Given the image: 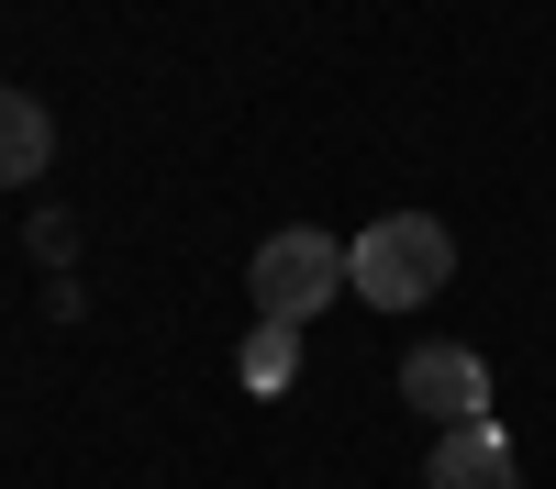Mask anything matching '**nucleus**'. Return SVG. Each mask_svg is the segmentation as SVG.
Here are the masks:
<instances>
[{"label": "nucleus", "mask_w": 556, "mask_h": 489, "mask_svg": "<svg viewBox=\"0 0 556 489\" xmlns=\"http://www.w3.org/2000/svg\"><path fill=\"white\" fill-rule=\"evenodd\" d=\"M445 279H456V234H445L434 211H379V222L345 245V289L379 300V311H424Z\"/></svg>", "instance_id": "f257e3e1"}, {"label": "nucleus", "mask_w": 556, "mask_h": 489, "mask_svg": "<svg viewBox=\"0 0 556 489\" xmlns=\"http://www.w3.org/2000/svg\"><path fill=\"white\" fill-rule=\"evenodd\" d=\"M245 289H256V323H312V311L345 289V245H334V234H312V222H290V234H267V245H256Z\"/></svg>", "instance_id": "f03ea898"}, {"label": "nucleus", "mask_w": 556, "mask_h": 489, "mask_svg": "<svg viewBox=\"0 0 556 489\" xmlns=\"http://www.w3.org/2000/svg\"><path fill=\"white\" fill-rule=\"evenodd\" d=\"M401 400H412V412H424V423H490V356L479 345H412L401 356Z\"/></svg>", "instance_id": "7ed1b4c3"}, {"label": "nucleus", "mask_w": 556, "mask_h": 489, "mask_svg": "<svg viewBox=\"0 0 556 489\" xmlns=\"http://www.w3.org/2000/svg\"><path fill=\"white\" fill-rule=\"evenodd\" d=\"M424 478H434V489H523V456H513V434H501V423H456V434L434 445Z\"/></svg>", "instance_id": "20e7f679"}, {"label": "nucleus", "mask_w": 556, "mask_h": 489, "mask_svg": "<svg viewBox=\"0 0 556 489\" xmlns=\"http://www.w3.org/2000/svg\"><path fill=\"white\" fill-rule=\"evenodd\" d=\"M45 156H56V123H45V101H34V89H0V190L45 178Z\"/></svg>", "instance_id": "39448f33"}, {"label": "nucleus", "mask_w": 556, "mask_h": 489, "mask_svg": "<svg viewBox=\"0 0 556 489\" xmlns=\"http://www.w3.org/2000/svg\"><path fill=\"white\" fill-rule=\"evenodd\" d=\"M235 368H245V389H256V400H278V389L301 378V323H256Z\"/></svg>", "instance_id": "423d86ee"}]
</instances>
